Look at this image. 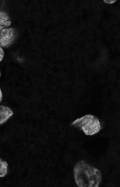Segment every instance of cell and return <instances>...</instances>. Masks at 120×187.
I'll use <instances>...</instances> for the list:
<instances>
[{
  "label": "cell",
  "mask_w": 120,
  "mask_h": 187,
  "mask_svg": "<svg viewBox=\"0 0 120 187\" xmlns=\"http://www.w3.org/2000/svg\"><path fill=\"white\" fill-rule=\"evenodd\" d=\"M72 125L82 130L86 135H92L100 131L101 125L98 119L91 114L85 115L75 120Z\"/></svg>",
  "instance_id": "cell-1"
},
{
  "label": "cell",
  "mask_w": 120,
  "mask_h": 187,
  "mask_svg": "<svg viewBox=\"0 0 120 187\" xmlns=\"http://www.w3.org/2000/svg\"><path fill=\"white\" fill-rule=\"evenodd\" d=\"M4 55V52L3 49L0 47V62L3 60Z\"/></svg>",
  "instance_id": "cell-6"
},
{
  "label": "cell",
  "mask_w": 120,
  "mask_h": 187,
  "mask_svg": "<svg viewBox=\"0 0 120 187\" xmlns=\"http://www.w3.org/2000/svg\"><path fill=\"white\" fill-rule=\"evenodd\" d=\"M7 164L0 158V177L4 176L7 173Z\"/></svg>",
  "instance_id": "cell-5"
},
{
  "label": "cell",
  "mask_w": 120,
  "mask_h": 187,
  "mask_svg": "<svg viewBox=\"0 0 120 187\" xmlns=\"http://www.w3.org/2000/svg\"><path fill=\"white\" fill-rule=\"evenodd\" d=\"M1 71H0V77L1 76Z\"/></svg>",
  "instance_id": "cell-10"
},
{
  "label": "cell",
  "mask_w": 120,
  "mask_h": 187,
  "mask_svg": "<svg viewBox=\"0 0 120 187\" xmlns=\"http://www.w3.org/2000/svg\"><path fill=\"white\" fill-rule=\"evenodd\" d=\"M13 112L9 107L0 106V124L5 123L13 114Z\"/></svg>",
  "instance_id": "cell-3"
},
{
  "label": "cell",
  "mask_w": 120,
  "mask_h": 187,
  "mask_svg": "<svg viewBox=\"0 0 120 187\" xmlns=\"http://www.w3.org/2000/svg\"><path fill=\"white\" fill-rule=\"evenodd\" d=\"M105 3L109 4H111L114 3L117 0H103Z\"/></svg>",
  "instance_id": "cell-7"
},
{
  "label": "cell",
  "mask_w": 120,
  "mask_h": 187,
  "mask_svg": "<svg viewBox=\"0 0 120 187\" xmlns=\"http://www.w3.org/2000/svg\"><path fill=\"white\" fill-rule=\"evenodd\" d=\"M14 36V31L12 28L4 29L0 31V47L7 46L12 42Z\"/></svg>",
  "instance_id": "cell-2"
},
{
  "label": "cell",
  "mask_w": 120,
  "mask_h": 187,
  "mask_svg": "<svg viewBox=\"0 0 120 187\" xmlns=\"http://www.w3.org/2000/svg\"><path fill=\"white\" fill-rule=\"evenodd\" d=\"M11 23L10 19L5 12H0V26L3 27L10 25Z\"/></svg>",
  "instance_id": "cell-4"
},
{
  "label": "cell",
  "mask_w": 120,
  "mask_h": 187,
  "mask_svg": "<svg viewBox=\"0 0 120 187\" xmlns=\"http://www.w3.org/2000/svg\"><path fill=\"white\" fill-rule=\"evenodd\" d=\"M3 27L0 26V30L2 29Z\"/></svg>",
  "instance_id": "cell-9"
},
{
  "label": "cell",
  "mask_w": 120,
  "mask_h": 187,
  "mask_svg": "<svg viewBox=\"0 0 120 187\" xmlns=\"http://www.w3.org/2000/svg\"><path fill=\"white\" fill-rule=\"evenodd\" d=\"M2 94L0 88V102L1 101L2 99Z\"/></svg>",
  "instance_id": "cell-8"
}]
</instances>
